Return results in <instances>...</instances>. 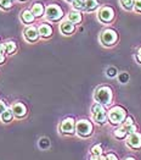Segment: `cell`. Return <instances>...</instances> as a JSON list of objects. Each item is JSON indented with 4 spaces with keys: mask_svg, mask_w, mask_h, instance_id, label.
<instances>
[{
    "mask_svg": "<svg viewBox=\"0 0 141 160\" xmlns=\"http://www.w3.org/2000/svg\"><path fill=\"white\" fill-rule=\"evenodd\" d=\"M94 99H95L96 103H99L101 105H108L112 102V91H111V88L106 87V86L99 87L95 91Z\"/></svg>",
    "mask_w": 141,
    "mask_h": 160,
    "instance_id": "6da1fadb",
    "label": "cell"
},
{
    "mask_svg": "<svg viewBox=\"0 0 141 160\" xmlns=\"http://www.w3.org/2000/svg\"><path fill=\"white\" fill-rule=\"evenodd\" d=\"M45 16H46V18H48L49 21L57 22V21H60V20L62 18L63 11H62V9H61L59 5L51 4V5H49V6L45 9Z\"/></svg>",
    "mask_w": 141,
    "mask_h": 160,
    "instance_id": "7a4b0ae2",
    "label": "cell"
},
{
    "mask_svg": "<svg viewBox=\"0 0 141 160\" xmlns=\"http://www.w3.org/2000/svg\"><path fill=\"white\" fill-rule=\"evenodd\" d=\"M108 118L110 121L112 123H120L127 119V114H125V110L120 107H115L112 108L110 111H108Z\"/></svg>",
    "mask_w": 141,
    "mask_h": 160,
    "instance_id": "3957f363",
    "label": "cell"
},
{
    "mask_svg": "<svg viewBox=\"0 0 141 160\" xmlns=\"http://www.w3.org/2000/svg\"><path fill=\"white\" fill-rule=\"evenodd\" d=\"M91 111H92V118H94V120L96 121L97 123L102 125V123L106 122V120H107V112H106L105 108H103L101 104L96 103V104L92 107Z\"/></svg>",
    "mask_w": 141,
    "mask_h": 160,
    "instance_id": "277c9868",
    "label": "cell"
},
{
    "mask_svg": "<svg viewBox=\"0 0 141 160\" xmlns=\"http://www.w3.org/2000/svg\"><path fill=\"white\" fill-rule=\"evenodd\" d=\"M76 130L80 137H89L92 133V125L88 120H79L76 123Z\"/></svg>",
    "mask_w": 141,
    "mask_h": 160,
    "instance_id": "5b68a950",
    "label": "cell"
},
{
    "mask_svg": "<svg viewBox=\"0 0 141 160\" xmlns=\"http://www.w3.org/2000/svg\"><path fill=\"white\" fill-rule=\"evenodd\" d=\"M97 17L103 23H111L115 18V11L111 6H103L99 10Z\"/></svg>",
    "mask_w": 141,
    "mask_h": 160,
    "instance_id": "8992f818",
    "label": "cell"
},
{
    "mask_svg": "<svg viewBox=\"0 0 141 160\" xmlns=\"http://www.w3.org/2000/svg\"><path fill=\"white\" fill-rule=\"evenodd\" d=\"M118 39V34L113 29H105L101 34V42L103 45L106 47H111L113 45Z\"/></svg>",
    "mask_w": 141,
    "mask_h": 160,
    "instance_id": "52a82bcc",
    "label": "cell"
},
{
    "mask_svg": "<svg viewBox=\"0 0 141 160\" xmlns=\"http://www.w3.org/2000/svg\"><path fill=\"white\" fill-rule=\"evenodd\" d=\"M76 128V122L72 118H67L61 122V126H60V130L63 134H72L73 131Z\"/></svg>",
    "mask_w": 141,
    "mask_h": 160,
    "instance_id": "ba28073f",
    "label": "cell"
},
{
    "mask_svg": "<svg viewBox=\"0 0 141 160\" xmlns=\"http://www.w3.org/2000/svg\"><path fill=\"white\" fill-rule=\"evenodd\" d=\"M23 36H25V39L27 42H29V43H34V42H37L39 39V31L35 28L34 26H28L25 29V32H23Z\"/></svg>",
    "mask_w": 141,
    "mask_h": 160,
    "instance_id": "9c48e42d",
    "label": "cell"
},
{
    "mask_svg": "<svg viewBox=\"0 0 141 160\" xmlns=\"http://www.w3.org/2000/svg\"><path fill=\"white\" fill-rule=\"evenodd\" d=\"M127 144L133 149H139L141 147V134L138 132L129 134L128 139H127Z\"/></svg>",
    "mask_w": 141,
    "mask_h": 160,
    "instance_id": "30bf717a",
    "label": "cell"
},
{
    "mask_svg": "<svg viewBox=\"0 0 141 160\" xmlns=\"http://www.w3.org/2000/svg\"><path fill=\"white\" fill-rule=\"evenodd\" d=\"M12 111H13V115L16 116V118H18V119H21V118H25L27 114V108L26 105L23 104V103H20V102H16L15 104L12 105Z\"/></svg>",
    "mask_w": 141,
    "mask_h": 160,
    "instance_id": "8fae6325",
    "label": "cell"
},
{
    "mask_svg": "<svg viewBox=\"0 0 141 160\" xmlns=\"http://www.w3.org/2000/svg\"><path fill=\"white\" fill-rule=\"evenodd\" d=\"M39 31V36L41 38H49L52 36V27L48 23H41L38 28Z\"/></svg>",
    "mask_w": 141,
    "mask_h": 160,
    "instance_id": "7c38bea8",
    "label": "cell"
},
{
    "mask_svg": "<svg viewBox=\"0 0 141 160\" xmlns=\"http://www.w3.org/2000/svg\"><path fill=\"white\" fill-rule=\"evenodd\" d=\"M21 20H22V22L23 23H26V25H31V23H33L34 22V20H35V16L33 15L32 12V10H23L22 12H21Z\"/></svg>",
    "mask_w": 141,
    "mask_h": 160,
    "instance_id": "4fadbf2b",
    "label": "cell"
},
{
    "mask_svg": "<svg viewBox=\"0 0 141 160\" xmlns=\"http://www.w3.org/2000/svg\"><path fill=\"white\" fill-rule=\"evenodd\" d=\"M60 29H61V32H62L63 34L69 36V34H72V33L74 32L76 27H74V23H72V22H69V21L67 20V21H63V22L61 23Z\"/></svg>",
    "mask_w": 141,
    "mask_h": 160,
    "instance_id": "5bb4252c",
    "label": "cell"
},
{
    "mask_svg": "<svg viewBox=\"0 0 141 160\" xmlns=\"http://www.w3.org/2000/svg\"><path fill=\"white\" fill-rule=\"evenodd\" d=\"M32 12L35 17H41L45 13V8H44V5L41 2H35L32 6Z\"/></svg>",
    "mask_w": 141,
    "mask_h": 160,
    "instance_id": "9a60e30c",
    "label": "cell"
},
{
    "mask_svg": "<svg viewBox=\"0 0 141 160\" xmlns=\"http://www.w3.org/2000/svg\"><path fill=\"white\" fill-rule=\"evenodd\" d=\"M2 45H4V49H5V54H7V55L15 54L16 50H17V45H16V43L12 42V40H9V42L4 43Z\"/></svg>",
    "mask_w": 141,
    "mask_h": 160,
    "instance_id": "2e32d148",
    "label": "cell"
},
{
    "mask_svg": "<svg viewBox=\"0 0 141 160\" xmlns=\"http://www.w3.org/2000/svg\"><path fill=\"white\" fill-rule=\"evenodd\" d=\"M68 21L72 22V23H79L82 21V13L79 11H71L68 13Z\"/></svg>",
    "mask_w": 141,
    "mask_h": 160,
    "instance_id": "e0dca14e",
    "label": "cell"
},
{
    "mask_svg": "<svg viewBox=\"0 0 141 160\" xmlns=\"http://www.w3.org/2000/svg\"><path fill=\"white\" fill-rule=\"evenodd\" d=\"M97 8H99L97 0H85V11L91 12V11H95Z\"/></svg>",
    "mask_w": 141,
    "mask_h": 160,
    "instance_id": "ac0fdd59",
    "label": "cell"
},
{
    "mask_svg": "<svg viewBox=\"0 0 141 160\" xmlns=\"http://www.w3.org/2000/svg\"><path fill=\"white\" fill-rule=\"evenodd\" d=\"M13 111H12V109H7L0 118H1V121L2 122H5V123H7V122H11V120L13 119Z\"/></svg>",
    "mask_w": 141,
    "mask_h": 160,
    "instance_id": "d6986e66",
    "label": "cell"
},
{
    "mask_svg": "<svg viewBox=\"0 0 141 160\" xmlns=\"http://www.w3.org/2000/svg\"><path fill=\"white\" fill-rule=\"evenodd\" d=\"M120 4H122V6L125 9V10H133L134 9V6H135V0H120Z\"/></svg>",
    "mask_w": 141,
    "mask_h": 160,
    "instance_id": "ffe728a7",
    "label": "cell"
},
{
    "mask_svg": "<svg viewBox=\"0 0 141 160\" xmlns=\"http://www.w3.org/2000/svg\"><path fill=\"white\" fill-rule=\"evenodd\" d=\"M73 8L77 10V11H82V10H85V0H74L72 2Z\"/></svg>",
    "mask_w": 141,
    "mask_h": 160,
    "instance_id": "44dd1931",
    "label": "cell"
},
{
    "mask_svg": "<svg viewBox=\"0 0 141 160\" xmlns=\"http://www.w3.org/2000/svg\"><path fill=\"white\" fill-rule=\"evenodd\" d=\"M12 6H13L12 1H10V0H0V9L1 10L7 11V10L12 9Z\"/></svg>",
    "mask_w": 141,
    "mask_h": 160,
    "instance_id": "7402d4cb",
    "label": "cell"
},
{
    "mask_svg": "<svg viewBox=\"0 0 141 160\" xmlns=\"http://www.w3.org/2000/svg\"><path fill=\"white\" fill-rule=\"evenodd\" d=\"M91 154H92V157H100L101 154H102V148L101 146H94V147L91 148Z\"/></svg>",
    "mask_w": 141,
    "mask_h": 160,
    "instance_id": "603a6c76",
    "label": "cell"
},
{
    "mask_svg": "<svg viewBox=\"0 0 141 160\" xmlns=\"http://www.w3.org/2000/svg\"><path fill=\"white\" fill-rule=\"evenodd\" d=\"M127 131H125V128L124 127H122V128H117L115 131V136L117 138H124L125 136H127Z\"/></svg>",
    "mask_w": 141,
    "mask_h": 160,
    "instance_id": "cb8c5ba5",
    "label": "cell"
},
{
    "mask_svg": "<svg viewBox=\"0 0 141 160\" xmlns=\"http://www.w3.org/2000/svg\"><path fill=\"white\" fill-rule=\"evenodd\" d=\"M5 61V49L4 45H0V65Z\"/></svg>",
    "mask_w": 141,
    "mask_h": 160,
    "instance_id": "d4e9b609",
    "label": "cell"
},
{
    "mask_svg": "<svg viewBox=\"0 0 141 160\" xmlns=\"http://www.w3.org/2000/svg\"><path fill=\"white\" fill-rule=\"evenodd\" d=\"M7 110V107H6V103L4 100H0V116Z\"/></svg>",
    "mask_w": 141,
    "mask_h": 160,
    "instance_id": "484cf974",
    "label": "cell"
},
{
    "mask_svg": "<svg viewBox=\"0 0 141 160\" xmlns=\"http://www.w3.org/2000/svg\"><path fill=\"white\" fill-rule=\"evenodd\" d=\"M128 80H129V75H128V73L123 72V73H120V75H119V81H120L122 83H125V82H128Z\"/></svg>",
    "mask_w": 141,
    "mask_h": 160,
    "instance_id": "4316f807",
    "label": "cell"
},
{
    "mask_svg": "<svg viewBox=\"0 0 141 160\" xmlns=\"http://www.w3.org/2000/svg\"><path fill=\"white\" fill-rule=\"evenodd\" d=\"M115 75H117V70H115V67H110L107 70V76L108 77H115Z\"/></svg>",
    "mask_w": 141,
    "mask_h": 160,
    "instance_id": "83f0119b",
    "label": "cell"
},
{
    "mask_svg": "<svg viewBox=\"0 0 141 160\" xmlns=\"http://www.w3.org/2000/svg\"><path fill=\"white\" fill-rule=\"evenodd\" d=\"M134 9L138 11V12H141V0H135V6Z\"/></svg>",
    "mask_w": 141,
    "mask_h": 160,
    "instance_id": "f1b7e54d",
    "label": "cell"
},
{
    "mask_svg": "<svg viewBox=\"0 0 141 160\" xmlns=\"http://www.w3.org/2000/svg\"><path fill=\"white\" fill-rule=\"evenodd\" d=\"M39 146L41 148H46L49 146V141H48V139H41L40 143H39Z\"/></svg>",
    "mask_w": 141,
    "mask_h": 160,
    "instance_id": "f546056e",
    "label": "cell"
},
{
    "mask_svg": "<svg viewBox=\"0 0 141 160\" xmlns=\"http://www.w3.org/2000/svg\"><path fill=\"white\" fill-rule=\"evenodd\" d=\"M131 125H134L133 119H131V118H127V119H125V122H124V126H131Z\"/></svg>",
    "mask_w": 141,
    "mask_h": 160,
    "instance_id": "4dcf8cb0",
    "label": "cell"
},
{
    "mask_svg": "<svg viewBox=\"0 0 141 160\" xmlns=\"http://www.w3.org/2000/svg\"><path fill=\"white\" fill-rule=\"evenodd\" d=\"M105 160H118V159H117V157H115V154H108V155L105 157Z\"/></svg>",
    "mask_w": 141,
    "mask_h": 160,
    "instance_id": "1f68e13d",
    "label": "cell"
},
{
    "mask_svg": "<svg viewBox=\"0 0 141 160\" xmlns=\"http://www.w3.org/2000/svg\"><path fill=\"white\" fill-rule=\"evenodd\" d=\"M90 160H105V157H102V155H100V157H92Z\"/></svg>",
    "mask_w": 141,
    "mask_h": 160,
    "instance_id": "d6a6232c",
    "label": "cell"
},
{
    "mask_svg": "<svg viewBox=\"0 0 141 160\" xmlns=\"http://www.w3.org/2000/svg\"><path fill=\"white\" fill-rule=\"evenodd\" d=\"M138 59H139V61L141 62V48L139 49V52H138Z\"/></svg>",
    "mask_w": 141,
    "mask_h": 160,
    "instance_id": "836d02e7",
    "label": "cell"
},
{
    "mask_svg": "<svg viewBox=\"0 0 141 160\" xmlns=\"http://www.w3.org/2000/svg\"><path fill=\"white\" fill-rule=\"evenodd\" d=\"M64 1H67V2H73L74 0H64Z\"/></svg>",
    "mask_w": 141,
    "mask_h": 160,
    "instance_id": "e575fe53",
    "label": "cell"
},
{
    "mask_svg": "<svg viewBox=\"0 0 141 160\" xmlns=\"http://www.w3.org/2000/svg\"><path fill=\"white\" fill-rule=\"evenodd\" d=\"M125 160H135V159H133V158H128V159H125Z\"/></svg>",
    "mask_w": 141,
    "mask_h": 160,
    "instance_id": "d590c367",
    "label": "cell"
},
{
    "mask_svg": "<svg viewBox=\"0 0 141 160\" xmlns=\"http://www.w3.org/2000/svg\"><path fill=\"white\" fill-rule=\"evenodd\" d=\"M20 1H26V0H20Z\"/></svg>",
    "mask_w": 141,
    "mask_h": 160,
    "instance_id": "8d00e7d4",
    "label": "cell"
},
{
    "mask_svg": "<svg viewBox=\"0 0 141 160\" xmlns=\"http://www.w3.org/2000/svg\"><path fill=\"white\" fill-rule=\"evenodd\" d=\"M10 1H13V0H10Z\"/></svg>",
    "mask_w": 141,
    "mask_h": 160,
    "instance_id": "74e56055",
    "label": "cell"
}]
</instances>
